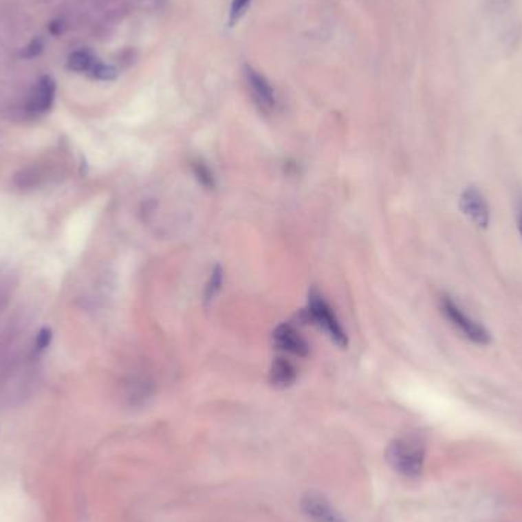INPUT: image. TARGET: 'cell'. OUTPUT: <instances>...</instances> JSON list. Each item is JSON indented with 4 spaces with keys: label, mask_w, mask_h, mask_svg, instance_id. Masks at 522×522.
<instances>
[{
    "label": "cell",
    "mask_w": 522,
    "mask_h": 522,
    "mask_svg": "<svg viewBox=\"0 0 522 522\" xmlns=\"http://www.w3.org/2000/svg\"><path fill=\"white\" fill-rule=\"evenodd\" d=\"M460 210L473 225L486 229L490 224V210L484 196L473 186L466 188L460 196Z\"/></svg>",
    "instance_id": "obj_4"
},
{
    "label": "cell",
    "mask_w": 522,
    "mask_h": 522,
    "mask_svg": "<svg viewBox=\"0 0 522 522\" xmlns=\"http://www.w3.org/2000/svg\"><path fill=\"white\" fill-rule=\"evenodd\" d=\"M61 31H63V23L61 22H52L51 23V32L55 34V36L60 34Z\"/></svg>",
    "instance_id": "obj_18"
},
{
    "label": "cell",
    "mask_w": 522,
    "mask_h": 522,
    "mask_svg": "<svg viewBox=\"0 0 522 522\" xmlns=\"http://www.w3.org/2000/svg\"><path fill=\"white\" fill-rule=\"evenodd\" d=\"M296 379V370L292 365V362L284 358H276L270 368L269 380L270 385L275 388H287L294 384Z\"/></svg>",
    "instance_id": "obj_9"
},
{
    "label": "cell",
    "mask_w": 522,
    "mask_h": 522,
    "mask_svg": "<svg viewBox=\"0 0 522 522\" xmlns=\"http://www.w3.org/2000/svg\"><path fill=\"white\" fill-rule=\"evenodd\" d=\"M51 339H52V335H51V330L50 329L40 330L39 336H37V347L40 348V350H43V348H46L47 345H50Z\"/></svg>",
    "instance_id": "obj_16"
},
{
    "label": "cell",
    "mask_w": 522,
    "mask_h": 522,
    "mask_svg": "<svg viewBox=\"0 0 522 522\" xmlns=\"http://www.w3.org/2000/svg\"><path fill=\"white\" fill-rule=\"evenodd\" d=\"M301 509L313 522H347L323 493L307 492L301 499Z\"/></svg>",
    "instance_id": "obj_5"
},
{
    "label": "cell",
    "mask_w": 522,
    "mask_h": 522,
    "mask_svg": "<svg viewBox=\"0 0 522 522\" xmlns=\"http://www.w3.org/2000/svg\"><path fill=\"white\" fill-rule=\"evenodd\" d=\"M252 3V0H232L231 11H229V25L234 26L239 20L245 16L249 5Z\"/></svg>",
    "instance_id": "obj_13"
},
{
    "label": "cell",
    "mask_w": 522,
    "mask_h": 522,
    "mask_svg": "<svg viewBox=\"0 0 522 522\" xmlns=\"http://www.w3.org/2000/svg\"><path fill=\"white\" fill-rule=\"evenodd\" d=\"M221 283H224V269L220 266H215L211 272L210 280L206 283V289H205V303L210 304L213 303V299L217 296V294L221 289Z\"/></svg>",
    "instance_id": "obj_11"
},
{
    "label": "cell",
    "mask_w": 522,
    "mask_h": 522,
    "mask_svg": "<svg viewBox=\"0 0 522 522\" xmlns=\"http://www.w3.org/2000/svg\"><path fill=\"white\" fill-rule=\"evenodd\" d=\"M90 74H92V76L96 80L112 81L118 76V69L112 65H107V63L96 61L92 67V71H90Z\"/></svg>",
    "instance_id": "obj_12"
},
{
    "label": "cell",
    "mask_w": 522,
    "mask_h": 522,
    "mask_svg": "<svg viewBox=\"0 0 522 522\" xmlns=\"http://www.w3.org/2000/svg\"><path fill=\"white\" fill-rule=\"evenodd\" d=\"M98 61L92 52L86 50L75 51L67 57V67L74 72H90L95 63Z\"/></svg>",
    "instance_id": "obj_10"
},
{
    "label": "cell",
    "mask_w": 522,
    "mask_h": 522,
    "mask_svg": "<svg viewBox=\"0 0 522 522\" xmlns=\"http://www.w3.org/2000/svg\"><path fill=\"white\" fill-rule=\"evenodd\" d=\"M274 339L278 347L295 354V356L305 358L310 351L309 344L305 342V339L289 324L278 325L276 330L274 331Z\"/></svg>",
    "instance_id": "obj_7"
},
{
    "label": "cell",
    "mask_w": 522,
    "mask_h": 522,
    "mask_svg": "<svg viewBox=\"0 0 522 522\" xmlns=\"http://www.w3.org/2000/svg\"><path fill=\"white\" fill-rule=\"evenodd\" d=\"M55 81L51 78V76H43L39 83L36 89L30 98V107L31 112L34 113H43L47 109H51L54 98H55Z\"/></svg>",
    "instance_id": "obj_8"
},
{
    "label": "cell",
    "mask_w": 522,
    "mask_h": 522,
    "mask_svg": "<svg viewBox=\"0 0 522 522\" xmlns=\"http://www.w3.org/2000/svg\"><path fill=\"white\" fill-rule=\"evenodd\" d=\"M516 226H518V231H519L521 240H522V200H521V204L518 206V213H516Z\"/></svg>",
    "instance_id": "obj_17"
},
{
    "label": "cell",
    "mask_w": 522,
    "mask_h": 522,
    "mask_svg": "<svg viewBox=\"0 0 522 522\" xmlns=\"http://www.w3.org/2000/svg\"><path fill=\"white\" fill-rule=\"evenodd\" d=\"M193 170H194V174H196V176H197V179L200 180V184H204L208 188L214 186L213 173H211V170L208 168V166L204 162H200V161L194 162L193 164Z\"/></svg>",
    "instance_id": "obj_14"
},
{
    "label": "cell",
    "mask_w": 522,
    "mask_h": 522,
    "mask_svg": "<svg viewBox=\"0 0 522 522\" xmlns=\"http://www.w3.org/2000/svg\"><path fill=\"white\" fill-rule=\"evenodd\" d=\"M245 76L257 104L264 110H274L276 107V95L266 76L249 65L245 66Z\"/></svg>",
    "instance_id": "obj_6"
},
{
    "label": "cell",
    "mask_w": 522,
    "mask_h": 522,
    "mask_svg": "<svg viewBox=\"0 0 522 522\" xmlns=\"http://www.w3.org/2000/svg\"><path fill=\"white\" fill-rule=\"evenodd\" d=\"M440 310L443 316L446 318L458 331L463 333V336L468 338L470 342L478 345H489L492 342L490 331L487 330L483 324H479L475 319L470 318L449 295H442Z\"/></svg>",
    "instance_id": "obj_2"
},
{
    "label": "cell",
    "mask_w": 522,
    "mask_h": 522,
    "mask_svg": "<svg viewBox=\"0 0 522 522\" xmlns=\"http://www.w3.org/2000/svg\"><path fill=\"white\" fill-rule=\"evenodd\" d=\"M309 309H310L313 319H315L319 325L324 327V330L329 333L330 338L335 340L339 347L345 348L348 345V338L345 335L342 325L339 324L335 313H333V310L330 309V305L324 301L323 296L319 295L316 290H313L310 294Z\"/></svg>",
    "instance_id": "obj_3"
},
{
    "label": "cell",
    "mask_w": 522,
    "mask_h": 522,
    "mask_svg": "<svg viewBox=\"0 0 522 522\" xmlns=\"http://www.w3.org/2000/svg\"><path fill=\"white\" fill-rule=\"evenodd\" d=\"M43 47H45V41L40 37H37L31 40L30 43L23 47V51L20 55H22L23 58H36L41 52H43Z\"/></svg>",
    "instance_id": "obj_15"
},
{
    "label": "cell",
    "mask_w": 522,
    "mask_h": 522,
    "mask_svg": "<svg viewBox=\"0 0 522 522\" xmlns=\"http://www.w3.org/2000/svg\"><path fill=\"white\" fill-rule=\"evenodd\" d=\"M424 444L415 437H399L388 444L387 461L403 477H419L424 464Z\"/></svg>",
    "instance_id": "obj_1"
}]
</instances>
